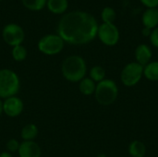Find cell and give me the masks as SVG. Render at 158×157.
<instances>
[{
  "mask_svg": "<svg viewBox=\"0 0 158 157\" xmlns=\"http://www.w3.org/2000/svg\"><path fill=\"white\" fill-rule=\"evenodd\" d=\"M143 77V67L136 61L128 63L121 70L120 81L126 87L137 85Z\"/></svg>",
  "mask_w": 158,
  "mask_h": 157,
  "instance_id": "cell-6",
  "label": "cell"
},
{
  "mask_svg": "<svg viewBox=\"0 0 158 157\" xmlns=\"http://www.w3.org/2000/svg\"><path fill=\"white\" fill-rule=\"evenodd\" d=\"M47 9L56 15L65 14L69 7L68 0H47L46 2Z\"/></svg>",
  "mask_w": 158,
  "mask_h": 157,
  "instance_id": "cell-13",
  "label": "cell"
},
{
  "mask_svg": "<svg viewBox=\"0 0 158 157\" xmlns=\"http://www.w3.org/2000/svg\"><path fill=\"white\" fill-rule=\"evenodd\" d=\"M0 157H13L12 156V155L9 153V152H2L1 154H0Z\"/></svg>",
  "mask_w": 158,
  "mask_h": 157,
  "instance_id": "cell-26",
  "label": "cell"
},
{
  "mask_svg": "<svg viewBox=\"0 0 158 157\" xmlns=\"http://www.w3.org/2000/svg\"><path fill=\"white\" fill-rule=\"evenodd\" d=\"M149 40H150V43L151 44L156 47L158 48V27L155 28L154 30H152V33L149 37Z\"/></svg>",
  "mask_w": 158,
  "mask_h": 157,
  "instance_id": "cell-23",
  "label": "cell"
},
{
  "mask_svg": "<svg viewBox=\"0 0 158 157\" xmlns=\"http://www.w3.org/2000/svg\"><path fill=\"white\" fill-rule=\"evenodd\" d=\"M142 23L151 30L158 27V8H146L142 15Z\"/></svg>",
  "mask_w": 158,
  "mask_h": 157,
  "instance_id": "cell-12",
  "label": "cell"
},
{
  "mask_svg": "<svg viewBox=\"0 0 158 157\" xmlns=\"http://www.w3.org/2000/svg\"><path fill=\"white\" fill-rule=\"evenodd\" d=\"M151 33H152V30L151 29H148V28H145V27L143 28V30H142L143 36H144V37H150Z\"/></svg>",
  "mask_w": 158,
  "mask_h": 157,
  "instance_id": "cell-25",
  "label": "cell"
},
{
  "mask_svg": "<svg viewBox=\"0 0 158 157\" xmlns=\"http://www.w3.org/2000/svg\"><path fill=\"white\" fill-rule=\"evenodd\" d=\"M94 97L100 105L109 106L113 105L118 97V84L111 79H105L96 83Z\"/></svg>",
  "mask_w": 158,
  "mask_h": 157,
  "instance_id": "cell-3",
  "label": "cell"
},
{
  "mask_svg": "<svg viewBox=\"0 0 158 157\" xmlns=\"http://www.w3.org/2000/svg\"><path fill=\"white\" fill-rule=\"evenodd\" d=\"M98 157H106V156L104 154H101V155H98Z\"/></svg>",
  "mask_w": 158,
  "mask_h": 157,
  "instance_id": "cell-28",
  "label": "cell"
},
{
  "mask_svg": "<svg viewBox=\"0 0 158 157\" xmlns=\"http://www.w3.org/2000/svg\"><path fill=\"white\" fill-rule=\"evenodd\" d=\"M64 45V40L57 33L46 34L43 36L37 43L39 51L46 56H56L59 54L63 50Z\"/></svg>",
  "mask_w": 158,
  "mask_h": 157,
  "instance_id": "cell-5",
  "label": "cell"
},
{
  "mask_svg": "<svg viewBox=\"0 0 158 157\" xmlns=\"http://www.w3.org/2000/svg\"><path fill=\"white\" fill-rule=\"evenodd\" d=\"M2 37L6 44L14 47L22 44L25 39V32L20 25L17 23H8L3 28Z\"/></svg>",
  "mask_w": 158,
  "mask_h": 157,
  "instance_id": "cell-7",
  "label": "cell"
},
{
  "mask_svg": "<svg viewBox=\"0 0 158 157\" xmlns=\"http://www.w3.org/2000/svg\"><path fill=\"white\" fill-rule=\"evenodd\" d=\"M146 145L139 140L132 141L128 147L129 155L131 157H144L146 155Z\"/></svg>",
  "mask_w": 158,
  "mask_h": 157,
  "instance_id": "cell-14",
  "label": "cell"
},
{
  "mask_svg": "<svg viewBox=\"0 0 158 157\" xmlns=\"http://www.w3.org/2000/svg\"><path fill=\"white\" fill-rule=\"evenodd\" d=\"M0 1H1V0H0Z\"/></svg>",
  "mask_w": 158,
  "mask_h": 157,
  "instance_id": "cell-31",
  "label": "cell"
},
{
  "mask_svg": "<svg viewBox=\"0 0 158 157\" xmlns=\"http://www.w3.org/2000/svg\"><path fill=\"white\" fill-rule=\"evenodd\" d=\"M97 37L106 46H115L119 41V31L115 23H102L98 27Z\"/></svg>",
  "mask_w": 158,
  "mask_h": 157,
  "instance_id": "cell-8",
  "label": "cell"
},
{
  "mask_svg": "<svg viewBox=\"0 0 158 157\" xmlns=\"http://www.w3.org/2000/svg\"><path fill=\"white\" fill-rule=\"evenodd\" d=\"M157 60H158V53H157Z\"/></svg>",
  "mask_w": 158,
  "mask_h": 157,
  "instance_id": "cell-29",
  "label": "cell"
},
{
  "mask_svg": "<svg viewBox=\"0 0 158 157\" xmlns=\"http://www.w3.org/2000/svg\"><path fill=\"white\" fill-rule=\"evenodd\" d=\"M20 89V80L19 75L12 69H0V98L6 99L16 96Z\"/></svg>",
  "mask_w": 158,
  "mask_h": 157,
  "instance_id": "cell-4",
  "label": "cell"
},
{
  "mask_svg": "<svg viewBox=\"0 0 158 157\" xmlns=\"http://www.w3.org/2000/svg\"><path fill=\"white\" fill-rule=\"evenodd\" d=\"M24 109L23 101L16 96L8 97L3 101V110L4 114H6L9 118L19 117Z\"/></svg>",
  "mask_w": 158,
  "mask_h": 157,
  "instance_id": "cell-9",
  "label": "cell"
},
{
  "mask_svg": "<svg viewBox=\"0 0 158 157\" xmlns=\"http://www.w3.org/2000/svg\"><path fill=\"white\" fill-rule=\"evenodd\" d=\"M101 19L103 23H114L117 19V12L111 6H106L101 12Z\"/></svg>",
  "mask_w": 158,
  "mask_h": 157,
  "instance_id": "cell-21",
  "label": "cell"
},
{
  "mask_svg": "<svg viewBox=\"0 0 158 157\" xmlns=\"http://www.w3.org/2000/svg\"><path fill=\"white\" fill-rule=\"evenodd\" d=\"M38 136V128L33 123L26 124L20 131V137L23 141H34V139Z\"/></svg>",
  "mask_w": 158,
  "mask_h": 157,
  "instance_id": "cell-17",
  "label": "cell"
},
{
  "mask_svg": "<svg viewBox=\"0 0 158 157\" xmlns=\"http://www.w3.org/2000/svg\"><path fill=\"white\" fill-rule=\"evenodd\" d=\"M96 89V83L90 79L89 77H85L79 82V90L81 93H82L85 96H90L94 94Z\"/></svg>",
  "mask_w": 158,
  "mask_h": 157,
  "instance_id": "cell-15",
  "label": "cell"
},
{
  "mask_svg": "<svg viewBox=\"0 0 158 157\" xmlns=\"http://www.w3.org/2000/svg\"><path fill=\"white\" fill-rule=\"evenodd\" d=\"M4 113V110H3V101L2 99L0 98V116Z\"/></svg>",
  "mask_w": 158,
  "mask_h": 157,
  "instance_id": "cell-27",
  "label": "cell"
},
{
  "mask_svg": "<svg viewBox=\"0 0 158 157\" xmlns=\"http://www.w3.org/2000/svg\"><path fill=\"white\" fill-rule=\"evenodd\" d=\"M99 24L89 12L74 10L65 13L57 23L56 32L65 43L83 45L97 37Z\"/></svg>",
  "mask_w": 158,
  "mask_h": 157,
  "instance_id": "cell-1",
  "label": "cell"
},
{
  "mask_svg": "<svg viewBox=\"0 0 158 157\" xmlns=\"http://www.w3.org/2000/svg\"><path fill=\"white\" fill-rule=\"evenodd\" d=\"M27 55H28L27 49L22 44H19V45L12 47L11 56H12V58L16 62H22V61H24L26 59V57H27Z\"/></svg>",
  "mask_w": 158,
  "mask_h": 157,
  "instance_id": "cell-20",
  "label": "cell"
},
{
  "mask_svg": "<svg viewBox=\"0 0 158 157\" xmlns=\"http://www.w3.org/2000/svg\"><path fill=\"white\" fill-rule=\"evenodd\" d=\"M157 117H158V111H157Z\"/></svg>",
  "mask_w": 158,
  "mask_h": 157,
  "instance_id": "cell-30",
  "label": "cell"
},
{
  "mask_svg": "<svg viewBox=\"0 0 158 157\" xmlns=\"http://www.w3.org/2000/svg\"><path fill=\"white\" fill-rule=\"evenodd\" d=\"M19 145L20 143H19L18 140L16 139H10L7 141L6 144V148L7 150V152H9L10 154L11 153H16L19 151Z\"/></svg>",
  "mask_w": 158,
  "mask_h": 157,
  "instance_id": "cell-22",
  "label": "cell"
},
{
  "mask_svg": "<svg viewBox=\"0 0 158 157\" xmlns=\"http://www.w3.org/2000/svg\"><path fill=\"white\" fill-rule=\"evenodd\" d=\"M141 3L147 8H157L158 0H140Z\"/></svg>",
  "mask_w": 158,
  "mask_h": 157,
  "instance_id": "cell-24",
  "label": "cell"
},
{
  "mask_svg": "<svg viewBox=\"0 0 158 157\" xmlns=\"http://www.w3.org/2000/svg\"><path fill=\"white\" fill-rule=\"evenodd\" d=\"M106 69L102 66H94L89 71V78L98 83L106 79Z\"/></svg>",
  "mask_w": 158,
  "mask_h": 157,
  "instance_id": "cell-18",
  "label": "cell"
},
{
  "mask_svg": "<svg viewBox=\"0 0 158 157\" xmlns=\"http://www.w3.org/2000/svg\"><path fill=\"white\" fill-rule=\"evenodd\" d=\"M47 0H21L22 5L29 10L40 11L46 6Z\"/></svg>",
  "mask_w": 158,
  "mask_h": 157,
  "instance_id": "cell-19",
  "label": "cell"
},
{
  "mask_svg": "<svg viewBox=\"0 0 158 157\" xmlns=\"http://www.w3.org/2000/svg\"><path fill=\"white\" fill-rule=\"evenodd\" d=\"M61 72L68 81L80 82L87 74L86 61L81 56H69L62 62Z\"/></svg>",
  "mask_w": 158,
  "mask_h": 157,
  "instance_id": "cell-2",
  "label": "cell"
},
{
  "mask_svg": "<svg viewBox=\"0 0 158 157\" xmlns=\"http://www.w3.org/2000/svg\"><path fill=\"white\" fill-rule=\"evenodd\" d=\"M134 56H135V61L144 67L148 63L152 61L153 57V51L152 48L146 44V43H141L139 44L134 52Z\"/></svg>",
  "mask_w": 158,
  "mask_h": 157,
  "instance_id": "cell-11",
  "label": "cell"
},
{
  "mask_svg": "<svg viewBox=\"0 0 158 157\" xmlns=\"http://www.w3.org/2000/svg\"><path fill=\"white\" fill-rule=\"evenodd\" d=\"M143 77L150 81H158V60L151 61L143 67Z\"/></svg>",
  "mask_w": 158,
  "mask_h": 157,
  "instance_id": "cell-16",
  "label": "cell"
},
{
  "mask_svg": "<svg viewBox=\"0 0 158 157\" xmlns=\"http://www.w3.org/2000/svg\"><path fill=\"white\" fill-rule=\"evenodd\" d=\"M18 154L19 157H41L42 151L39 144L34 141H23L20 143Z\"/></svg>",
  "mask_w": 158,
  "mask_h": 157,
  "instance_id": "cell-10",
  "label": "cell"
}]
</instances>
